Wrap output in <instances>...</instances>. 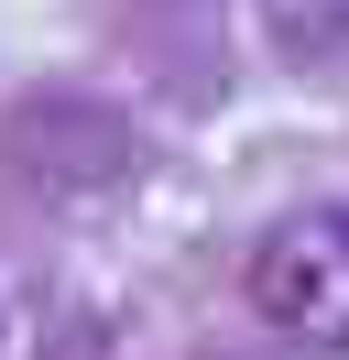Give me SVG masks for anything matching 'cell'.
I'll return each instance as SVG.
<instances>
[{
  "label": "cell",
  "mask_w": 349,
  "mask_h": 360,
  "mask_svg": "<svg viewBox=\"0 0 349 360\" xmlns=\"http://www.w3.org/2000/svg\"><path fill=\"white\" fill-rule=\"evenodd\" d=\"M240 295H251V316L273 338H295V349H349V207L338 197L284 207L251 240V262H240Z\"/></svg>",
  "instance_id": "6da1fadb"
}]
</instances>
